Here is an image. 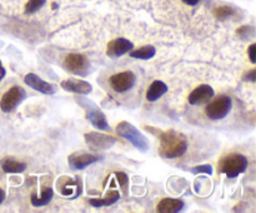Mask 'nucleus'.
<instances>
[{"label":"nucleus","instance_id":"cd10ccee","mask_svg":"<svg viewBox=\"0 0 256 213\" xmlns=\"http://www.w3.org/2000/svg\"><path fill=\"white\" fill-rule=\"evenodd\" d=\"M199 2L200 0H182V3H185L186 5H190V7H194V5H196Z\"/></svg>","mask_w":256,"mask_h":213},{"label":"nucleus","instance_id":"20e7f679","mask_svg":"<svg viewBox=\"0 0 256 213\" xmlns=\"http://www.w3.org/2000/svg\"><path fill=\"white\" fill-rule=\"evenodd\" d=\"M78 103L84 108L85 110V117L86 119L94 125L95 128L100 130H108L109 132L110 127L109 123H108L106 117H105L104 113L98 108V105L95 103H92V100L86 99V98H79Z\"/></svg>","mask_w":256,"mask_h":213},{"label":"nucleus","instance_id":"412c9836","mask_svg":"<svg viewBox=\"0 0 256 213\" xmlns=\"http://www.w3.org/2000/svg\"><path fill=\"white\" fill-rule=\"evenodd\" d=\"M235 14V9L232 7H228V5H222V7L216 8L214 10V15L218 18L219 20H225L228 18L232 17Z\"/></svg>","mask_w":256,"mask_h":213},{"label":"nucleus","instance_id":"7ed1b4c3","mask_svg":"<svg viewBox=\"0 0 256 213\" xmlns=\"http://www.w3.org/2000/svg\"><path fill=\"white\" fill-rule=\"evenodd\" d=\"M248 158L245 155L235 153L226 155L219 163V170L229 178H235L248 169Z\"/></svg>","mask_w":256,"mask_h":213},{"label":"nucleus","instance_id":"6ab92c4d","mask_svg":"<svg viewBox=\"0 0 256 213\" xmlns=\"http://www.w3.org/2000/svg\"><path fill=\"white\" fill-rule=\"evenodd\" d=\"M54 197V190L52 189V188H45L44 190H42V195H32V204L34 205V207H42V205H46L48 203L52 200V198Z\"/></svg>","mask_w":256,"mask_h":213},{"label":"nucleus","instance_id":"bb28decb","mask_svg":"<svg viewBox=\"0 0 256 213\" xmlns=\"http://www.w3.org/2000/svg\"><path fill=\"white\" fill-rule=\"evenodd\" d=\"M245 79L246 80H252V82H255L256 80V69L250 70L246 75H245Z\"/></svg>","mask_w":256,"mask_h":213},{"label":"nucleus","instance_id":"a878e982","mask_svg":"<svg viewBox=\"0 0 256 213\" xmlns=\"http://www.w3.org/2000/svg\"><path fill=\"white\" fill-rule=\"evenodd\" d=\"M256 44H252L249 48V57H250V62L252 63V64H255L256 63Z\"/></svg>","mask_w":256,"mask_h":213},{"label":"nucleus","instance_id":"a211bd4d","mask_svg":"<svg viewBox=\"0 0 256 213\" xmlns=\"http://www.w3.org/2000/svg\"><path fill=\"white\" fill-rule=\"evenodd\" d=\"M2 168L5 173H22L26 169V164L19 160L6 158L2 162Z\"/></svg>","mask_w":256,"mask_h":213},{"label":"nucleus","instance_id":"4be33fe9","mask_svg":"<svg viewBox=\"0 0 256 213\" xmlns=\"http://www.w3.org/2000/svg\"><path fill=\"white\" fill-rule=\"evenodd\" d=\"M45 4H46V0H29L26 3V5H25V14H34V13L39 12Z\"/></svg>","mask_w":256,"mask_h":213},{"label":"nucleus","instance_id":"f3484780","mask_svg":"<svg viewBox=\"0 0 256 213\" xmlns=\"http://www.w3.org/2000/svg\"><path fill=\"white\" fill-rule=\"evenodd\" d=\"M120 194L118 190H110L106 193L104 198H92L89 199V203L95 208H102L105 205H112L114 203H116L119 200Z\"/></svg>","mask_w":256,"mask_h":213},{"label":"nucleus","instance_id":"dca6fc26","mask_svg":"<svg viewBox=\"0 0 256 213\" xmlns=\"http://www.w3.org/2000/svg\"><path fill=\"white\" fill-rule=\"evenodd\" d=\"M168 92V87L164 82L162 80H155L152 83L146 92V99L149 102H155V100L160 99L165 93Z\"/></svg>","mask_w":256,"mask_h":213},{"label":"nucleus","instance_id":"9b49d317","mask_svg":"<svg viewBox=\"0 0 256 213\" xmlns=\"http://www.w3.org/2000/svg\"><path fill=\"white\" fill-rule=\"evenodd\" d=\"M24 82L28 87H30L32 89L36 90V92L42 93V94L52 95V94H55V92H56V88H55L54 85L50 84V83H48V82H45V80H42L39 75L34 74V73H29V74L25 75Z\"/></svg>","mask_w":256,"mask_h":213},{"label":"nucleus","instance_id":"4468645a","mask_svg":"<svg viewBox=\"0 0 256 213\" xmlns=\"http://www.w3.org/2000/svg\"><path fill=\"white\" fill-rule=\"evenodd\" d=\"M60 85L62 87V89L68 90V92L76 93V94H82V95L89 94V93L92 90V87L90 83L85 82V80H80V79L62 80Z\"/></svg>","mask_w":256,"mask_h":213},{"label":"nucleus","instance_id":"c756f323","mask_svg":"<svg viewBox=\"0 0 256 213\" xmlns=\"http://www.w3.org/2000/svg\"><path fill=\"white\" fill-rule=\"evenodd\" d=\"M4 199H5V192L2 189V188H0V204L4 202Z\"/></svg>","mask_w":256,"mask_h":213},{"label":"nucleus","instance_id":"39448f33","mask_svg":"<svg viewBox=\"0 0 256 213\" xmlns=\"http://www.w3.org/2000/svg\"><path fill=\"white\" fill-rule=\"evenodd\" d=\"M232 108V98L228 95H220L215 100H212L205 109L208 117L212 120H219L226 117Z\"/></svg>","mask_w":256,"mask_h":213},{"label":"nucleus","instance_id":"2eb2a0df","mask_svg":"<svg viewBox=\"0 0 256 213\" xmlns=\"http://www.w3.org/2000/svg\"><path fill=\"white\" fill-rule=\"evenodd\" d=\"M184 208V202L174 198H164L158 204V212L160 213H176Z\"/></svg>","mask_w":256,"mask_h":213},{"label":"nucleus","instance_id":"5701e85b","mask_svg":"<svg viewBox=\"0 0 256 213\" xmlns=\"http://www.w3.org/2000/svg\"><path fill=\"white\" fill-rule=\"evenodd\" d=\"M192 173H208V174L212 175V165H199L196 168H192Z\"/></svg>","mask_w":256,"mask_h":213},{"label":"nucleus","instance_id":"393cba45","mask_svg":"<svg viewBox=\"0 0 256 213\" xmlns=\"http://www.w3.org/2000/svg\"><path fill=\"white\" fill-rule=\"evenodd\" d=\"M254 33V29L252 27H242L239 30H238V34L242 35V37H250V35Z\"/></svg>","mask_w":256,"mask_h":213},{"label":"nucleus","instance_id":"1a4fd4ad","mask_svg":"<svg viewBox=\"0 0 256 213\" xmlns=\"http://www.w3.org/2000/svg\"><path fill=\"white\" fill-rule=\"evenodd\" d=\"M109 82L115 92L124 93L134 87L135 82H136V77H135L134 73L130 72V70H125V72H120L112 75Z\"/></svg>","mask_w":256,"mask_h":213},{"label":"nucleus","instance_id":"ddd939ff","mask_svg":"<svg viewBox=\"0 0 256 213\" xmlns=\"http://www.w3.org/2000/svg\"><path fill=\"white\" fill-rule=\"evenodd\" d=\"M214 89L210 85L202 84L199 85L196 89L192 90L189 95V103L192 105H202L209 102L214 97Z\"/></svg>","mask_w":256,"mask_h":213},{"label":"nucleus","instance_id":"9d476101","mask_svg":"<svg viewBox=\"0 0 256 213\" xmlns=\"http://www.w3.org/2000/svg\"><path fill=\"white\" fill-rule=\"evenodd\" d=\"M102 160V157H98V155L94 154H89V153H84V152H78V153H72V154L69 155V165L72 169L74 170H82L85 169L86 167H89L90 164L92 163H96Z\"/></svg>","mask_w":256,"mask_h":213},{"label":"nucleus","instance_id":"423d86ee","mask_svg":"<svg viewBox=\"0 0 256 213\" xmlns=\"http://www.w3.org/2000/svg\"><path fill=\"white\" fill-rule=\"evenodd\" d=\"M64 68L74 75H80L84 77L90 72V63L86 57L82 54H68L64 59Z\"/></svg>","mask_w":256,"mask_h":213},{"label":"nucleus","instance_id":"f03ea898","mask_svg":"<svg viewBox=\"0 0 256 213\" xmlns=\"http://www.w3.org/2000/svg\"><path fill=\"white\" fill-rule=\"evenodd\" d=\"M116 134L124 139L129 140L140 152L144 153L149 149V140L146 139V137L139 129H136L132 123L126 122V120H122L116 125Z\"/></svg>","mask_w":256,"mask_h":213},{"label":"nucleus","instance_id":"f8f14e48","mask_svg":"<svg viewBox=\"0 0 256 213\" xmlns=\"http://www.w3.org/2000/svg\"><path fill=\"white\" fill-rule=\"evenodd\" d=\"M132 48H134V44L130 40L125 39V38H116L108 44L106 54L110 58H119L130 52Z\"/></svg>","mask_w":256,"mask_h":213},{"label":"nucleus","instance_id":"0eeeda50","mask_svg":"<svg viewBox=\"0 0 256 213\" xmlns=\"http://www.w3.org/2000/svg\"><path fill=\"white\" fill-rule=\"evenodd\" d=\"M26 98V92L19 85H14L8 92L4 93L0 100V108L2 112L10 113Z\"/></svg>","mask_w":256,"mask_h":213},{"label":"nucleus","instance_id":"b1692460","mask_svg":"<svg viewBox=\"0 0 256 213\" xmlns=\"http://www.w3.org/2000/svg\"><path fill=\"white\" fill-rule=\"evenodd\" d=\"M115 175H116V179L119 180L120 185L125 189V188L128 187V175L122 172H118Z\"/></svg>","mask_w":256,"mask_h":213},{"label":"nucleus","instance_id":"6e6552de","mask_svg":"<svg viewBox=\"0 0 256 213\" xmlns=\"http://www.w3.org/2000/svg\"><path fill=\"white\" fill-rule=\"evenodd\" d=\"M84 139L88 147L92 150L109 149V148H112L116 143V138L112 137V135L102 134V133L99 132L85 133Z\"/></svg>","mask_w":256,"mask_h":213},{"label":"nucleus","instance_id":"aec40b11","mask_svg":"<svg viewBox=\"0 0 256 213\" xmlns=\"http://www.w3.org/2000/svg\"><path fill=\"white\" fill-rule=\"evenodd\" d=\"M155 53H156V49H155L152 45H145V47L130 53V57L135 58V59L148 60V59H152V58L155 55Z\"/></svg>","mask_w":256,"mask_h":213},{"label":"nucleus","instance_id":"c85d7f7f","mask_svg":"<svg viewBox=\"0 0 256 213\" xmlns=\"http://www.w3.org/2000/svg\"><path fill=\"white\" fill-rule=\"evenodd\" d=\"M5 74H6V72H5V68L2 67V62H0V82H2V78L5 77Z\"/></svg>","mask_w":256,"mask_h":213},{"label":"nucleus","instance_id":"f257e3e1","mask_svg":"<svg viewBox=\"0 0 256 213\" xmlns=\"http://www.w3.org/2000/svg\"><path fill=\"white\" fill-rule=\"evenodd\" d=\"M160 148L159 153L162 157L174 159L182 157L188 149V140L185 135L176 130L169 129L160 133Z\"/></svg>","mask_w":256,"mask_h":213}]
</instances>
